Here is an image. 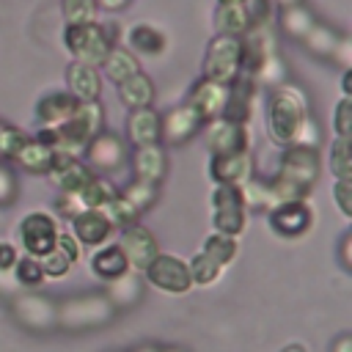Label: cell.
<instances>
[{"label":"cell","instance_id":"cell-50","mask_svg":"<svg viewBox=\"0 0 352 352\" xmlns=\"http://www.w3.org/2000/svg\"><path fill=\"white\" fill-rule=\"evenodd\" d=\"M330 352H352V336L349 333L336 336V341L330 344Z\"/></svg>","mask_w":352,"mask_h":352},{"label":"cell","instance_id":"cell-11","mask_svg":"<svg viewBox=\"0 0 352 352\" xmlns=\"http://www.w3.org/2000/svg\"><path fill=\"white\" fill-rule=\"evenodd\" d=\"M118 248H121V253L126 256V264L132 267V270H146L157 256H160V242H157V236L148 231V228H143V226H126L124 231H121V239H118Z\"/></svg>","mask_w":352,"mask_h":352},{"label":"cell","instance_id":"cell-20","mask_svg":"<svg viewBox=\"0 0 352 352\" xmlns=\"http://www.w3.org/2000/svg\"><path fill=\"white\" fill-rule=\"evenodd\" d=\"M132 170H135V176H138V182L157 184V182L165 176V170H168V157H165L162 146L154 143V146H140V148H135V154H132Z\"/></svg>","mask_w":352,"mask_h":352},{"label":"cell","instance_id":"cell-10","mask_svg":"<svg viewBox=\"0 0 352 352\" xmlns=\"http://www.w3.org/2000/svg\"><path fill=\"white\" fill-rule=\"evenodd\" d=\"M58 239V226L55 217L47 212H30L19 223V242L28 250L30 258H41L55 248Z\"/></svg>","mask_w":352,"mask_h":352},{"label":"cell","instance_id":"cell-18","mask_svg":"<svg viewBox=\"0 0 352 352\" xmlns=\"http://www.w3.org/2000/svg\"><path fill=\"white\" fill-rule=\"evenodd\" d=\"M72 228H74V239L80 245H88V248H99L102 242L110 239L113 234V226L110 220L104 217V212L99 209H80L74 217H72Z\"/></svg>","mask_w":352,"mask_h":352},{"label":"cell","instance_id":"cell-40","mask_svg":"<svg viewBox=\"0 0 352 352\" xmlns=\"http://www.w3.org/2000/svg\"><path fill=\"white\" fill-rule=\"evenodd\" d=\"M102 212H104V217L110 220V226H113V228H116V226H124V228H126V226H135V220H138L135 206H132L121 192H118V195H116V198H113Z\"/></svg>","mask_w":352,"mask_h":352},{"label":"cell","instance_id":"cell-37","mask_svg":"<svg viewBox=\"0 0 352 352\" xmlns=\"http://www.w3.org/2000/svg\"><path fill=\"white\" fill-rule=\"evenodd\" d=\"M113 286H110V292H107V300H110V305L116 308H124V305H129L132 300H138V294H140V283H138V278H132L129 272L126 275H121V278H116V280H110Z\"/></svg>","mask_w":352,"mask_h":352},{"label":"cell","instance_id":"cell-16","mask_svg":"<svg viewBox=\"0 0 352 352\" xmlns=\"http://www.w3.org/2000/svg\"><path fill=\"white\" fill-rule=\"evenodd\" d=\"M209 176L214 184H234L242 187L248 179H253V160L248 151L239 154H220L209 160Z\"/></svg>","mask_w":352,"mask_h":352},{"label":"cell","instance_id":"cell-56","mask_svg":"<svg viewBox=\"0 0 352 352\" xmlns=\"http://www.w3.org/2000/svg\"><path fill=\"white\" fill-rule=\"evenodd\" d=\"M135 352H160V349H154V346H140V349H135Z\"/></svg>","mask_w":352,"mask_h":352},{"label":"cell","instance_id":"cell-23","mask_svg":"<svg viewBox=\"0 0 352 352\" xmlns=\"http://www.w3.org/2000/svg\"><path fill=\"white\" fill-rule=\"evenodd\" d=\"M77 99L69 94V91H55V94H47L44 99H38L36 104V116L44 126H58L63 124L74 110H77Z\"/></svg>","mask_w":352,"mask_h":352},{"label":"cell","instance_id":"cell-38","mask_svg":"<svg viewBox=\"0 0 352 352\" xmlns=\"http://www.w3.org/2000/svg\"><path fill=\"white\" fill-rule=\"evenodd\" d=\"M60 8H63L66 25L96 22V0H63Z\"/></svg>","mask_w":352,"mask_h":352},{"label":"cell","instance_id":"cell-24","mask_svg":"<svg viewBox=\"0 0 352 352\" xmlns=\"http://www.w3.org/2000/svg\"><path fill=\"white\" fill-rule=\"evenodd\" d=\"M126 132H129V138L138 148L160 143V113L151 110V107L132 110L129 118H126Z\"/></svg>","mask_w":352,"mask_h":352},{"label":"cell","instance_id":"cell-34","mask_svg":"<svg viewBox=\"0 0 352 352\" xmlns=\"http://www.w3.org/2000/svg\"><path fill=\"white\" fill-rule=\"evenodd\" d=\"M201 253L204 256H209L214 264H220V267H226L234 256H236V239L234 236H226V234H209L206 239H204V248H201Z\"/></svg>","mask_w":352,"mask_h":352},{"label":"cell","instance_id":"cell-47","mask_svg":"<svg viewBox=\"0 0 352 352\" xmlns=\"http://www.w3.org/2000/svg\"><path fill=\"white\" fill-rule=\"evenodd\" d=\"M16 190H19V187H16L14 173L0 165V204H11V201L16 198Z\"/></svg>","mask_w":352,"mask_h":352},{"label":"cell","instance_id":"cell-35","mask_svg":"<svg viewBox=\"0 0 352 352\" xmlns=\"http://www.w3.org/2000/svg\"><path fill=\"white\" fill-rule=\"evenodd\" d=\"M187 272H190V280H192L195 286H209V283H214V280L220 278L223 267L214 264L209 256H204V253L198 250V253L187 261Z\"/></svg>","mask_w":352,"mask_h":352},{"label":"cell","instance_id":"cell-52","mask_svg":"<svg viewBox=\"0 0 352 352\" xmlns=\"http://www.w3.org/2000/svg\"><path fill=\"white\" fill-rule=\"evenodd\" d=\"M96 6H102L107 11H121V8L129 6V0H96Z\"/></svg>","mask_w":352,"mask_h":352},{"label":"cell","instance_id":"cell-29","mask_svg":"<svg viewBox=\"0 0 352 352\" xmlns=\"http://www.w3.org/2000/svg\"><path fill=\"white\" fill-rule=\"evenodd\" d=\"M14 160L22 165V170L41 176V173H50L52 160H55V151H52V148H47V146H41L38 140H25Z\"/></svg>","mask_w":352,"mask_h":352},{"label":"cell","instance_id":"cell-7","mask_svg":"<svg viewBox=\"0 0 352 352\" xmlns=\"http://www.w3.org/2000/svg\"><path fill=\"white\" fill-rule=\"evenodd\" d=\"M110 316H113V305L107 297H77L58 308V324H66L72 330L104 324Z\"/></svg>","mask_w":352,"mask_h":352},{"label":"cell","instance_id":"cell-49","mask_svg":"<svg viewBox=\"0 0 352 352\" xmlns=\"http://www.w3.org/2000/svg\"><path fill=\"white\" fill-rule=\"evenodd\" d=\"M74 201H77V195H69V198L63 195V198L58 201V212H60V214H69V220L82 209V206H74Z\"/></svg>","mask_w":352,"mask_h":352},{"label":"cell","instance_id":"cell-48","mask_svg":"<svg viewBox=\"0 0 352 352\" xmlns=\"http://www.w3.org/2000/svg\"><path fill=\"white\" fill-rule=\"evenodd\" d=\"M16 248L14 245H8V242H0V272H6V270H11L14 264H16Z\"/></svg>","mask_w":352,"mask_h":352},{"label":"cell","instance_id":"cell-32","mask_svg":"<svg viewBox=\"0 0 352 352\" xmlns=\"http://www.w3.org/2000/svg\"><path fill=\"white\" fill-rule=\"evenodd\" d=\"M314 14L302 6V3H297V6H289V8H280V28L292 36V38H300V41H305V36L314 30Z\"/></svg>","mask_w":352,"mask_h":352},{"label":"cell","instance_id":"cell-14","mask_svg":"<svg viewBox=\"0 0 352 352\" xmlns=\"http://www.w3.org/2000/svg\"><path fill=\"white\" fill-rule=\"evenodd\" d=\"M204 140H206V148L212 151V157L248 151V129L242 124H231V121H223V118L209 121Z\"/></svg>","mask_w":352,"mask_h":352},{"label":"cell","instance_id":"cell-17","mask_svg":"<svg viewBox=\"0 0 352 352\" xmlns=\"http://www.w3.org/2000/svg\"><path fill=\"white\" fill-rule=\"evenodd\" d=\"M88 162L99 170H118L126 162V148L118 135L113 132H99L88 146H85Z\"/></svg>","mask_w":352,"mask_h":352},{"label":"cell","instance_id":"cell-43","mask_svg":"<svg viewBox=\"0 0 352 352\" xmlns=\"http://www.w3.org/2000/svg\"><path fill=\"white\" fill-rule=\"evenodd\" d=\"M38 264H41V272L50 275V278H63V275L72 270V261H69L58 248H52L47 256H41Z\"/></svg>","mask_w":352,"mask_h":352},{"label":"cell","instance_id":"cell-3","mask_svg":"<svg viewBox=\"0 0 352 352\" xmlns=\"http://www.w3.org/2000/svg\"><path fill=\"white\" fill-rule=\"evenodd\" d=\"M102 124H104V113H102L99 102H80L77 110L63 124L55 126L58 151H66V154L82 151L102 132Z\"/></svg>","mask_w":352,"mask_h":352},{"label":"cell","instance_id":"cell-21","mask_svg":"<svg viewBox=\"0 0 352 352\" xmlns=\"http://www.w3.org/2000/svg\"><path fill=\"white\" fill-rule=\"evenodd\" d=\"M66 85H69V94L77 102H96L99 91H102L96 69H91L85 63H77V60H72L66 66Z\"/></svg>","mask_w":352,"mask_h":352},{"label":"cell","instance_id":"cell-22","mask_svg":"<svg viewBox=\"0 0 352 352\" xmlns=\"http://www.w3.org/2000/svg\"><path fill=\"white\" fill-rule=\"evenodd\" d=\"M14 308H16L19 322L28 324L30 330H44V327L58 324V308L44 297H22L16 300Z\"/></svg>","mask_w":352,"mask_h":352},{"label":"cell","instance_id":"cell-26","mask_svg":"<svg viewBox=\"0 0 352 352\" xmlns=\"http://www.w3.org/2000/svg\"><path fill=\"white\" fill-rule=\"evenodd\" d=\"M118 99H121V104L126 110L151 107V102H154V82L143 72H138L135 77H129V80H124L118 85Z\"/></svg>","mask_w":352,"mask_h":352},{"label":"cell","instance_id":"cell-55","mask_svg":"<svg viewBox=\"0 0 352 352\" xmlns=\"http://www.w3.org/2000/svg\"><path fill=\"white\" fill-rule=\"evenodd\" d=\"M275 3H280V8H289V6H297L300 0H275Z\"/></svg>","mask_w":352,"mask_h":352},{"label":"cell","instance_id":"cell-25","mask_svg":"<svg viewBox=\"0 0 352 352\" xmlns=\"http://www.w3.org/2000/svg\"><path fill=\"white\" fill-rule=\"evenodd\" d=\"M214 22H217V30L223 36H234V38H242L248 30H253V16L248 11L245 3H226V6H217L214 11Z\"/></svg>","mask_w":352,"mask_h":352},{"label":"cell","instance_id":"cell-27","mask_svg":"<svg viewBox=\"0 0 352 352\" xmlns=\"http://www.w3.org/2000/svg\"><path fill=\"white\" fill-rule=\"evenodd\" d=\"M91 270H94V275L102 278V280H116V278H121V275L129 272V264H126V256L121 253L118 245H104V248H99V250L94 253Z\"/></svg>","mask_w":352,"mask_h":352},{"label":"cell","instance_id":"cell-36","mask_svg":"<svg viewBox=\"0 0 352 352\" xmlns=\"http://www.w3.org/2000/svg\"><path fill=\"white\" fill-rule=\"evenodd\" d=\"M330 170L338 179H352V143H349V138H336L330 143Z\"/></svg>","mask_w":352,"mask_h":352},{"label":"cell","instance_id":"cell-41","mask_svg":"<svg viewBox=\"0 0 352 352\" xmlns=\"http://www.w3.org/2000/svg\"><path fill=\"white\" fill-rule=\"evenodd\" d=\"M14 272H16V280H19L22 286H28V289H36V286H41V280H44V272H41V264H38V258H30V256H25V258H16V264H14Z\"/></svg>","mask_w":352,"mask_h":352},{"label":"cell","instance_id":"cell-2","mask_svg":"<svg viewBox=\"0 0 352 352\" xmlns=\"http://www.w3.org/2000/svg\"><path fill=\"white\" fill-rule=\"evenodd\" d=\"M305 99L292 85H278L270 96V113H267V129L275 143H294L302 124H305Z\"/></svg>","mask_w":352,"mask_h":352},{"label":"cell","instance_id":"cell-45","mask_svg":"<svg viewBox=\"0 0 352 352\" xmlns=\"http://www.w3.org/2000/svg\"><path fill=\"white\" fill-rule=\"evenodd\" d=\"M333 198L336 206L344 217H352V179H336L333 184Z\"/></svg>","mask_w":352,"mask_h":352},{"label":"cell","instance_id":"cell-1","mask_svg":"<svg viewBox=\"0 0 352 352\" xmlns=\"http://www.w3.org/2000/svg\"><path fill=\"white\" fill-rule=\"evenodd\" d=\"M319 179V151L311 146H292L280 157L275 179L267 184L272 204L305 201Z\"/></svg>","mask_w":352,"mask_h":352},{"label":"cell","instance_id":"cell-13","mask_svg":"<svg viewBox=\"0 0 352 352\" xmlns=\"http://www.w3.org/2000/svg\"><path fill=\"white\" fill-rule=\"evenodd\" d=\"M201 126H204L201 116L190 104H182V107H173L165 116H160V140H165L168 146H182Z\"/></svg>","mask_w":352,"mask_h":352},{"label":"cell","instance_id":"cell-44","mask_svg":"<svg viewBox=\"0 0 352 352\" xmlns=\"http://www.w3.org/2000/svg\"><path fill=\"white\" fill-rule=\"evenodd\" d=\"M333 129H336V138H349L352 132V99L349 96H341V102L336 104Z\"/></svg>","mask_w":352,"mask_h":352},{"label":"cell","instance_id":"cell-57","mask_svg":"<svg viewBox=\"0 0 352 352\" xmlns=\"http://www.w3.org/2000/svg\"><path fill=\"white\" fill-rule=\"evenodd\" d=\"M226 3H245V0H220V6H226Z\"/></svg>","mask_w":352,"mask_h":352},{"label":"cell","instance_id":"cell-54","mask_svg":"<svg viewBox=\"0 0 352 352\" xmlns=\"http://www.w3.org/2000/svg\"><path fill=\"white\" fill-rule=\"evenodd\" d=\"M280 352H305V346H302V344H289V346H283Z\"/></svg>","mask_w":352,"mask_h":352},{"label":"cell","instance_id":"cell-53","mask_svg":"<svg viewBox=\"0 0 352 352\" xmlns=\"http://www.w3.org/2000/svg\"><path fill=\"white\" fill-rule=\"evenodd\" d=\"M341 94H344V96L352 94V72H349V69H344V74H341Z\"/></svg>","mask_w":352,"mask_h":352},{"label":"cell","instance_id":"cell-30","mask_svg":"<svg viewBox=\"0 0 352 352\" xmlns=\"http://www.w3.org/2000/svg\"><path fill=\"white\" fill-rule=\"evenodd\" d=\"M104 74L116 82V85H121L124 80H129V77H135L138 72H140V63H138V58L129 52V50H124V47H113L110 52H107V58H104Z\"/></svg>","mask_w":352,"mask_h":352},{"label":"cell","instance_id":"cell-5","mask_svg":"<svg viewBox=\"0 0 352 352\" xmlns=\"http://www.w3.org/2000/svg\"><path fill=\"white\" fill-rule=\"evenodd\" d=\"M239 55H242V41L217 33L204 55V80L217 85H231L239 77Z\"/></svg>","mask_w":352,"mask_h":352},{"label":"cell","instance_id":"cell-28","mask_svg":"<svg viewBox=\"0 0 352 352\" xmlns=\"http://www.w3.org/2000/svg\"><path fill=\"white\" fill-rule=\"evenodd\" d=\"M305 44H308L316 55H322V58H338V55H341V60L346 63L349 41L341 38V36H336L327 25H314V30L305 36Z\"/></svg>","mask_w":352,"mask_h":352},{"label":"cell","instance_id":"cell-42","mask_svg":"<svg viewBox=\"0 0 352 352\" xmlns=\"http://www.w3.org/2000/svg\"><path fill=\"white\" fill-rule=\"evenodd\" d=\"M25 140H28V138L22 135V129H16V126L0 121V160H14Z\"/></svg>","mask_w":352,"mask_h":352},{"label":"cell","instance_id":"cell-33","mask_svg":"<svg viewBox=\"0 0 352 352\" xmlns=\"http://www.w3.org/2000/svg\"><path fill=\"white\" fill-rule=\"evenodd\" d=\"M116 195H118V192H116V187H113L107 179L94 176V179L85 184V190L77 195V201H80L82 209H99V212H102Z\"/></svg>","mask_w":352,"mask_h":352},{"label":"cell","instance_id":"cell-51","mask_svg":"<svg viewBox=\"0 0 352 352\" xmlns=\"http://www.w3.org/2000/svg\"><path fill=\"white\" fill-rule=\"evenodd\" d=\"M349 242H352V236L344 234V236H341V264H344L346 270L352 267V258H349Z\"/></svg>","mask_w":352,"mask_h":352},{"label":"cell","instance_id":"cell-12","mask_svg":"<svg viewBox=\"0 0 352 352\" xmlns=\"http://www.w3.org/2000/svg\"><path fill=\"white\" fill-rule=\"evenodd\" d=\"M66 195H80L85 190V184L94 179V170L77 160L74 154H66V151H55V160H52V168L47 173Z\"/></svg>","mask_w":352,"mask_h":352},{"label":"cell","instance_id":"cell-19","mask_svg":"<svg viewBox=\"0 0 352 352\" xmlns=\"http://www.w3.org/2000/svg\"><path fill=\"white\" fill-rule=\"evenodd\" d=\"M226 94H228V85H217V82H209V80H198L192 94H190V107L201 116V121H214L220 118L223 113V104H226Z\"/></svg>","mask_w":352,"mask_h":352},{"label":"cell","instance_id":"cell-8","mask_svg":"<svg viewBox=\"0 0 352 352\" xmlns=\"http://www.w3.org/2000/svg\"><path fill=\"white\" fill-rule=\"evenodd\" d=\"M143 272H146V280L165 294H184L192 286L187 261H182L179 256H170V253H160Z\"/></svg>","mask_w":352,"mask_h":352},{"label":"cell","instance_id":"cell-39","mask_svg":"<svg viewBox=\"0 0 352 352\" xmlns=\"http://www.w3.org/2000/svg\"><path fill=\"white\" fill-rule=\"evenodd\" d=\"M132 206H135V212L140 214V212H146L148 206H154V201H157V184H148V182H132L124 192H121Z\"/></svg>","mask_w":352,"mask_h":352},{"label":"cell","instance_id":"cell-4","mask_svg":"<svg viewBox=\"0 0 352 352\" xmlns=\"http://www.w3.org/2000/svg\"><path fill=\"white\" fill-rule=\"evenodd\" d=\"M63 44L72 52L77 63H85L91 69L102 66L107 52L113 50V41L107 38L104 28L99 22H85V25H66L63 30Z\"/></svg>","mask_w":352,"mask_h":352},{"label":"cell","instance_id":"cell-6","mask_svg":"<svg viewBox=\"0 0 352 352\" xmlns=\"http://www.w3.org/2000/svg\"><path fill=\"white\" fill-rule=\"evenodd\" d=\"M212 223L217 234L226 236H239L248 226L245 220V201H242V187L234 184H217L212 192Z\"/></svg>","mask_w":352,"mask_h":352},{"label":"cell","instance_id":"cell-58","mask_svg":"<svg viewBox=\"0 0 352 352\" xmlns=\"http://www.w3.org/2000/svg\"><path fill=\"white\" fill-rule=\"evenodd\" d=\"M160 352H182V349H160Z\"/></svg>","mask_w":352,"mask_h":352},{"label":"cell","instance_id":"cell-31","mask_svg":"<svg viewBox=\"0 0 352 352\" xmlns=\"http://www.w3.org/2000/svg\"><path fill=\"white\" fill-rule=\"evenodd\" d=\"M126 44L135 50V52H143V55H160L165 50V36L148 25V22H140L135 28H129L126 33Z\"/></svg>","mask_w":352,"mask_h":352},{"label":"cell","instance_id":"cell-9","mask_svg":"<svg viewBox=\"0 0 352 352\" xmlns=\"http://www.w3.org/2000/svg\"><path fill=\"white\" fill-rule=\"evenodd\" d=\"M270 228L283 239H300L314 228V209L308 201H286L270 209Z\"/></svg>","mask_w":352,"mask_h":352},{"label":"cell","instance_id":"cell-15","mask_svg":"<svg viewBox=\"0 0 352 352\" xmlns=\"http://www.w3.org/2000/svg\"><path fill=\"white\" fill-rule=\"evenodd\" d=\"M253 96H256V82H253V77L239 74V77L228 85V94H226V104H223L220 118L245 126L248 118L253 116Z\"/></svg>","mask_w":352,"mask_h":352},{"label":"cell","instance_id":"cell-46","mask_svg":"<svg viewBox=\"0 0 352 352\" xmlns=\"http://www.w3.org/2000/svg\"><path fill=\"white\" fill-rule=\"evenodd\" d=\"M55 248L74 264L77 258H80V242L72 236V234H66V231H58V239H55Z\"/></svg>","mask_w":352,"mask_h":352}]
</instances>
